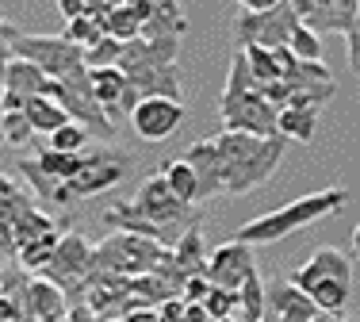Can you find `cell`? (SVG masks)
<instances>
[{
    "instance_id": "1",
    "label": "cell",
    "mask_w": 360,
    "mask_h": 322,
    "mask_svg": "<svg viewBox=\"0 0 360 322\" xmlns=\"http://www.w3.org/2000/svg\"><path fill=\"white\" fill-rule=\"evenodd\" d=\"M215 146L222 154V181H226V192H234V196H245V192L261 188V184L280 169V161L288 154L284 134L257 139V134H242V131H222L215 139Z\"/></svg>"
},
{
    "instance_id": "2",
    "label": "cell",
    "mask_w": 360,
    "mask_h": 322,
    "mask_svg": "<svg viewBox=\"0 0 360 322\" xmlns=\"http://www.w3.org/2000/svg\"><path fill=\"white\" fill-rule=\"evenodd\" d=\"M219 115L226 131H242V134H257V139H272L280 134V112L261 96L253 73H250V58L238 46L230 58V77L219 100Z\"/></svg>"
},
{
    "instance_id": "3",
    "label": "cell",
    "mask_w": 360,
    "mask_h": 322,
    "mask_svg": "<svg viewBox=\"0 0 360 322\" xmlns=\"http://www.w3.org/2000/svg\"><path fill=\"white\" fill-rule=\"evenodd\" d=\"M345 200H349L345 188H322V192H311V196H299V200L284 203V207L269 211V215L253 219V223L238 226V231H234V242H245V245L284 242V238H291L295 231H303L307 223H314V219L341 211V207H345Z\"/></svg>"
},
{
    "instance_id": "4",
    "label": "cell",
    "mask_w": 360,
    "mask_h": 322,
    "mask_svg": "<svg viewBox=\"0 0 360 322\" xmlns=\"http://www.w3.org/2000/svg\"><path fill=\"white\" fill-rule=\"evenodd\" d=\"M131 165H134L131 157L119 154V150H111V146L84 150L81 169H77V176H70V181L62 184L54 207H70V203H77V200H89V196H100V192L115 188V184L131 173Z\"/></svg>"
},
{
    "instance_id": "5",
    "label": "cell",
    "mask_w": 360,
    "mask_h": 322,
    "mask_svg": "<svg viewBox=\"0 0 360 322\" xmlns=\"http://www.w3.org/2000/svg\"><path fill=\"white\" fill-rule=\"evenodd\" d=\"M42 96L58 100V104H62L65 112L73 115V123H81L84 131L92 134V139H100V142H111V139H115V123H111L108 112L100 108L96 92H92L89 70H77V73H70L65 81H50Z\"/></svg>"
},
{
    "instance_id": "6",
    "label": "cell",
    "mask_w": 360,
    "mask_h": 322,
    "mask_svg": "<svg viewBox=\"0 0 360 322\" xmlns=\"http://www.w3.org/2000/svg\"><path fill=\"white\" fill-rule=\"evenodd\" d=\"M169 257V245L134 234H111L104 245H96L92 273H119V276H146Z\"/></svg>"
},
{
    "instance_id": "7",
    "label": "cell",
    "mask_w": 360,
    "mask_h": 322,
    "mask_svg": "<svg viewBox=\"0 0 360 322\" xmlns=\"http://www.w3.org/2000/svg\"><path fill=\"white\" fill-rule=\"evenodd\" d=\"M12 54L35 62L50 81H65L77 70H89V62H84L89 50L70 42L65 35H20L12 46Z\"/></svg>"
},
{
    "instance_id": "8",
    "label": "cell",
    "mask_w": 360,
    "mask_h": 322,
    "mask_svg": "<svg viewBox=\"0 0 360 322\" xmlns=\"http://www.w3.org/2000/svg\"><path fill=\"white\" fill-rule=\"evenodd\" d=\"M299 12L288 4H276L269 12H242L234 23V39L238 46H264V50H280L291 42V31L299 27Z\"/></svg>"
},
{
    "instance_id": "9",
    "label": "cell",
    "mask_w": 360,
    "mask_h": 322,
    "mask_svg": "<svg viewBox=\"0 0 360 322\" xmlns=\"http://www.w3.org/2000/svg\"><path fill=\"white\" fill-rule=\"evenodd\" d=\"M92 257H96V245L84 234H65L58 253L39 269V276H46L50 284H58L65 295H81L84 281L92 276Z\"/></svg>"
},
{
    "instance_id": "10",
    "label": "cell",
    "mask_w": 360,
    "mask_h": 322,
    "mask_svg": "<svg viewBox=\"0 0 360 322\" xmlns=\"http://www.w3.org/2000/svg\"><path fill=\"white\" fill-rule=\"evenodd\" d=\"M184 104L180 100H161V96H146L139 108H134L131 115V127L134 134L146 142H165L173 139V134L180 131V123H184Z\"/></svg>"
},
{
    "instance_id": "11",
    "label": "cell",
    "mask_w": 360,
    "mask_h": 322,
    "mask_svg": "<svg viewBox=\"0 0 360 322\" xmlns=\"http://www.w3.org/2000/svg\"><path fill=\"white\" fill-rule=\"evenodd\" d=\"M253 269H257L253 245H245V242H222L219 250L207 257V281L215 284V288H226V292H238Z\"/></svg>"
},
{
    "instance_id": "12",
    "label": "cell",
    "mask_w": 360,
    "mask_h": 322,
    "mask_svg": "<svg viewBox=\"0 0 360 322\" xmlns=\"http://www.w3.org/2000/svg\"><path fill=\"white\" fill-rule=\"evenodd\" d=\"M134 207L142 211V219H150L153 226H165V231H173V223H180V219L188 215V203H180L173 196V188H169V181L161 173H153L139 188Z\"/></svg>"
},
{
    "instance_id": "13",
    "label": "cell",
    "mask_w": 360,
    "mask_h": 322,
    "mask_svg": "<svg viewBox=\"0 0 360 322\" xmlns=\"http://www.w3.org/2000/svg\"><path fill=\"white\" fill-rule=\"evenodd\" d=\"M322 311L307 292H299L291 281L269 284V303H264V322H314Z\"/></svg>"
},
{
    "instance_id": "14",
    "label": "cell",
    "mask_w": 360,
    "mask_h": 322,
    "mask_svg": "<svg viewBox=\"0 0 360 322\" xmlns=\"http://www.w3.org/2000/svg\"><path fill=\"white\" fill-rule=\"evenodd\" d=\"M322 281H345V284L353 281V261L341 250H333V245H326V250H319L311 261H303V265L295 269V276H291V284L307 295H311Z\"/></svg>"
},
{
    "instance_id": "15",
    "label": "cell",
    "mask_w": 360,
    "mask_h": 322,
    "mask_svg": "<svg viewBox=\"0 0 360 322\" xmlns=\"http://www.w3.org/2000/svg\"><path fill=\"white\" fill-rule=\"evenodd\" d=\"M104 223H108L115 234L153 238V242L169 245V250H173V245L180 242V238H176V231H165V226H153L150 219H142V211L134 207V200H119V203H111V211H104Z\"/></svg>"
},
{
    "instance_id": "16",
    "label": "cell",
    "mask_w": 360,
    "mask_h": 322,
    "mask_svg": "<svg viewBox=\"0 0 360 322\" xmlns=\"http://www.w3.org/2000/svg\"><path fill=\"white\" fill-rule=\"evenodd\" d=\"M184 161L195 169V176H200V203L203 200H215L219 192H226V181H222V154H219L215 139L192 142L188 154H184Z\"/></svg>"
},
{
    "instance_id": "17",
    "label": "cell",
    "mask_w": 360,
    "mask_h": 322,
    "mask_svg": "<svg viewBox=\"0 0 360 322\" xmlns=\"http://www.w3.org/2000/svg\"><path fill=\"white\" fill-rule=\"evenodd\" d=\"M27 318L35 322H65L70 318V295L46 276H31L27 284Z\"/></svg>"
},
{
    "instance_id": "18",
    "label": "cell",
    "mask_w": 360,
    "mask_h": 322,
    "mask_svg": "<svg viewBox=\"0 0 360 322\" xmlns=\"http://www.w3.org/2000/svg\"><path fill=\"white\" fill-rule=\"evenodd\" d=\"M92 77V92H96L100 108L108 112V120H127V92H131V81H127V73L119 70V65H111V70H89Z\"/></svg>"
},
{
    "instance_id": "19",
    "label": "cell",
    "mask_w": 360,
    "mask_h": 322,
    "mask_svg": "<svg viewBox=\"0 0 360 322\" xmlns=\"http://www.w3.org/2000/svg\"><path fill=\"white\" fill-rule=\"evenodd\" d=\"M46 84H50V77L39 70L35 62H27V58H12L8 70H4V89H0V92L20 96V100H35V96L46 92Z\"/></svg>"
},
{
    "instance_id": "20",
    "label": "cell",
    "mask_w": 360,
    "mask_h": 322,
    "mask_svg": "<svg viewBox=\"0 0 360 322\" xmlns=\"http://www.w3.org/2000/svg\"><path fill=\"white\" fill-rule=\"evenodd\" d=\"M173 265L180 269L184 276H207V257H203V226L192 223L180 242L173 245Z\"/></svg>"
},
{
    "instance_id": "21",
    "label": "cell",
    "mask_w": 360,
    "mask_h": 322,
    "mask_svg": "<svg viewBox=\"0 0 360 322\" xmlns=\"http://www.w3.org/2000/svg\"><path fill=\"white\" fill-rule=\"evenodd\" d=\"M158 173L169 181V188H173V196H176L180 203H188V207H192V203H200V176H195V169L188 165L184 157L165 161Z\"/></svg>"
},
{
    "instance_id": "22",
    "label": "cell",
    "mask_w": 360,
    "mask_h": 322,
    "mask_svg": "<svg viewBox=\"0 0 360 322\" xmlns=\"http://www.w3.org/2000/svg\"><path fill=\"white\" fill-rule=\"evenodd\" d=\"M27 120H31V127H35V134H54V131H62L65 123H73V115L65 112L58 100H50V96H35V100H27Z\"/></svg>"
},
{
    "instance_id": "23",
    "label": "cell",
    "mask_w": 360,
    "mask_h": 322,
    "mask_svg": "<svg viewBox=\"0 0 360 322\" xmlns=\"http://www.w3.org/2000/svg\"><path fill=\"white\" fill-rule=\"evenodd\" d=\"M15 169H20V176L31 184V192H35L39 200H46V203H58V192H62V184H65V181H58V176H50L46 169L39 165V157H20V161H15Z\"/></svg>"
},
{
    "instance_id": "24",
    "label": "cell",
    "mask_w": 360,
    "mask_h": 322,
    "mask_svg": "<svg viewBox=\"0 0 360 322\" xmlns=\"http://www.w3.org/2000/svg\"><path fill=\"white\" fill-rule=\"evenodd\" d=\"M314 131H319V108H288L280 112V134L291 142H311Z\"/></svg>"
},
{
    "instance_id": "25",
    "label": "cell",
    "mask_w": 360,
    "mask_h": 322,
    "mask_svg": "<svg viewBox=\"0 0 360 322\" xmlns=\"http://www.w3.org/2000/svg\"><path fill=\"white\" fill-rule=\"evenodd\" d=\"M264 303H269V288L261 284V273L245 276V284L238 288V311H242L245 322H264Z\"/></svg>"
},
{
    "instance_id": "26",
    "label": "cell",
    "mask_w": 360,
    "mask_h": 322,
    "mask_svg": "<svg viewBox=\"0 0 360 322\" xmlns=\"http://www.w3.org/2000/svg\"><path fill=\"white\" fill-rule=\"evenodd\" d=\"M142 27H146V20L134 8H127V4H119V8H111V12L104 15V31L111 39H119L127 46V42H134V39H142Z\"/></svg>"
},
{
    "instance_id": "27",
    "label": "cell",
    "mask_w": 360,
    "mask_h": 322,
    "mask_svg": "<svg viewBox=\"0 0 360 322\" xmlns=\"http://www.w3.org/2000/svg\"><path fill=\"white\" fill-rule=\"evenodd\" d=\"M27 211H35V200H31L8 173H0V219H4V223H15V219H23Z\"/></svg>"
},
{
    "instance_id": "28",
    "label": "cell",
    "mask_w": 360,
    "mask_h": 322,
    "mask_svg": "<svg viewBox=\"0 0 360 322\" xmlns=\"http://www.w3.org/2000/svg\"><path fill=\"white\" fill-rule=\"evenodd\" d=\"M62 238H65L62 231H50V234H42V238H35L31 245H23V250H20V265H23V269H31V273H39V269L58 253Z\"/></svg>"
},
{
    "instance_id": "29",
    "label": "cell",
    "mask_w": 360,
    "mask_h": 322,
    "mask_svg": "<svg viewBox=\"0 0 360 322\" xmlns=\"http://www.w3.org/2000/svg\"><path fill=\"white\" fill-rule=\"evenodd\" d=\"M12 231H15V245L23 250V245H31L35 238H42V234L58 231V226H54V219H50L46 211H39V207H35V211H27L23 219H15Z\"/></svg>"
},
{
    "instance_id": "30",
    "label": "cell",
    "mask_w": 360,
    "mask_h": 322,
    "mask_svg": "<svg viewBox=\"0 0 360 322\" xmlns=\"http://www.w3.org/2000/svg\"><path fill=\"white\" fill-rule=\"evenodd\" d=\"M104 35H108V31H104V15H81V20L65 23V39L77 42V46H84V50H92Z\"/></svg>"
},
{
    "instance_id": "31",
    "label": "cell",
    "mask_w": 360,
    "mask_h": 322,
    "mask_svg": "<svg viewBox=\"0 0 360 322\" xmlns=\"http://www.w3.org/2000/svg\"><path fill=\"white\" fill-rule=\"evenodd\" d=\"M242 50H245V58H250V73H253L257 89H261V84H272V81H284L272 50H264V46H242Z\"/></svg>"
},
{
    "instance_id": "32",
    "label": "cell",
    "mask_w": 360,
    "mask_h": 322,
    "mask_svg": "<svg viewBox=\"0 0 360 322\" xmlns=\"http://www.w3.org/2000/svg\"><path fill=\"white\" fill-rule=\"evenodd\" d=\"M311 300L319 303L322 315H341V311H345V300H349V284L345 281H322L311 292Z\"/></svg>"
},
{
    "instance_id": "33",
    "label": "cell",
    "mask_w": 360,
    "mask_h": 322,
    "mask_svg": "<svg viewBox=\"0 0 360 322\" xmlns=\"http://www.w3.org/2000/svg\"><path fill=\"white\" fill-rule=\"evenodd\" d=\"M84 154H62V150H42L39 154V165L46 169L50 176H58V181H70V176H77V169H81Z\"/></svg>"
},
{
    "instance_id": "34",
    "label": "cell",
    "mask_w": 360,
    "mask_h": 322,
    "mask_svg": "<svg viewBox=\"0 0 360 322\" xmlns=\"http://www.w3.org/2000/svg\"><path fill=\"white\" fill-rule=\"evenodd\" d=\"M291 50H295L299 62H322V39L314 27H307V23H299L295 31H291Z\"/></svg>"
},
{
    "instance_id": "35",
    "label": "cell",
    "mask_w": 360,
    "mask_h": 322,
    "mask_svg": "<svg viewBox=\"0 0 360 322\" xmlns=\"http://www.w3.org/2000/svg\"><path fill=\"white\" fill-rule=\"evenodd\" d=\"M89 142H92V134L81 123H65L62 131L50 134V150H62V154H84Z\"/></svg>"
},
{
    "instance_id": "36",
    "label": "cell",
    "mask_w": 360,
    "mask_h": 322,
    "mask_svg": "<svg viewBox=\"0 0 360 322\" xmlns=\"http://www.w3.org/2000/svg\"><path fill=\"white\" fill-rule=\"evenodd\" d=\"M0 127H4V146H27L35 134L27 112H0Z\"/></svg>"
},
{
    "instance_id": "37",
    "label": "cell",
    "mask_w": 360,
    "mask_h": 322,
    "mask_svg": "<svg viewBox=\"0 0 360 322\" xmlns=\"http://www.w3.org/2000/svg\"><path fill=\"white\" fill-rule=\"evenodd\" d=\"M119 58H123V42L104 35L89 54H84V62H89V70H111V65H119Z\"/></svg>"
},
{
    "instance_id": "38",
    "label": "cell",
    "mask_w": 360,
    "mask_h": 322,
    "mask_svg": "<svg viewBox=\"0 0 360 322\" xmlns=\"http://www.w3.org/2000/svg\"><path fill=\"white\" fill-rule=\"evenodd\" d=\"M203 307H207L211 322H226V318L238 311V292H226V288H211L207 300H203Z\"/></svg>"
},
{
    "instance_id": "39",
    "label": "cell",
    "mask_w": 360,
    "mask_h": 322,
    "mask_svg": "<svg viewBox=\"0 0 360 322\" xmlns=\"http://www.w3.org/2000/svg\"><path fill=\"white\" fill-rule=\"evenodd\" d=\"M211 288H215V284H211L207 276H188V281H184V292H180V295H184L188 303H203Z\"/></svg>"
},
{
    "instance_id": "40",
    "label": "cell",
    "mask_w": 360,
    "mask_h": 322,
    "mask_svg": "<svg viewBox=\"0 0 360 322\" xmlns=\"http://www.w3.org/2000/svg\"><path fill=\"white\" fill-rule=\"evenodd\" d=\"M158 311H161V322H188V300H184V295L165 300Z\"/></svg>"
},
{
    "instance_id": "41",
    "label": "cell",
    "mask_w": 360,
    "mask_h": 322,
    "mask_svg": "<svg viewBox=\"0 0 360 322\" xmlns=\"http://www.w3.org/2000/svg\"><path fill=\"white\" fill-rule=\"evenodd\" d=\"M12 257H20L15 231H12V223H4V219H0V261H12Z\"/></svg>"
},
{
    "instance_id": "42",
    "label": "cell",
    "mask_w": 360,
    "mask_h": 322,
    "mask_svg": "<svg viewBox=\"0 0 360 322\" xmlns=\"http://www.w3.org/2000/svg\"><path fill=\"white\" fill-rule=\"evenodd\" d=\"M58 12L73 23V20H81V15H89V0H58Z\"/></svg>"
},
{
    "instance_id": "43",
    "label": "cell",
    "mask_w": 360,
    "mask_h": 322,
    "mask_svg": "<svg viewBox=\"0 0 360 322\" xmlns=\"http://www.w3.org/2000/svg\"><path fill=\"white\" fill-rule=\"evenodd\" d=\"M345 39H349V70L360 77V27H353Z\"/></svg>"
},
{
    "instance_id": "44",
    "label": "cell",
    "mask_w": 360,
    "mask_h": 322,
    "mask_svg": "<svg viewBox=\"0 0 360 322\" xmlns=\"http://www.w3.org/2000/svg\"><path fill=\"white\" fill-rule=\"evenodd\" d=\"M238 4H242L245 12H269V8L284 4V0H238Z\"/></svg>"
},
{
    "instance_id": "45",
    "label": "cell",
    "mask_w": 360,
    "mask_h": 322,
    "mask_svg": "<svg viewBox=\"0 0 360 322\" xmlns=\"http://www.w3.org/2000/svg\"><path fill=\"white\" fill-rule=\"evenodd\" d=\"M153 12H165V15H184L180 12V0H150Z\"/></svg>"
},
{
    "instance_id": "46",
    "label": "cell",
    "mask_w": 360,
    "mask_h": 322,
    "mask_svg": "<svg viewBox=\"0 0 360 322\" xmlns=\"http://www.w3.org/2000/svg\"><path fill=\"white\" fill-rule=\"evenodd\" d=\"M188 322H211L207 307H203V303H188Z\"/></svg>"
},
{
    "instance_id": "47",
    "label": "cell",
    "mask_w": 360,
    "mask_h": 322,
    "mask_svg": "<svg viewBox=\"0 0 360 322\" xmlns=\"http://www.w3.org/2000/svg\"><path fill=\"white\" fill-rule=\"evenodd\" d=\"M330 4H338V8H349V12H360V0H330Z\"/></svg>"
},
{
    "instance_id": "48",
    "label": "cell",
    "mask_w": 360,
    "mask_h": 322,
    "mask_svg": "<svg viewBox=\"0 0 360 322\" xmlns=\"http://www.w3.org/2000/svg\"><path fill=\"white\" fill-rule=\"evenodd\" d=\"M353 250H356V257H360V223L353 226Z\"/></svg>"
},
{
    "instance_id": "49",
    "label": "cell",
    "mask_w": 360,
    "mask_h": 322,
    "mask_svg": "<svg viewBox=\"0 0 360 322\" xmlns=\"http://www.w3.org/2000/svg\"><path fill=\"white\" fill-rule=\"evenodd\" d=\"M319 322H353V318H341V315H319Z\"/></svg>"
},
{
    "instance_id": "50",
    "label": "cell",
    "mask_w": 360,
    "mask_h": 322,
    "mask_svg": "<svg viewBox=\"0 0 360 322\" xmlns=\"http://www.w3.org/2000/svg\"><path fill=\"white\" fill-rule=\"evenodd\" d=\"M311 4H314V8H326V4H330V0H311Z\"/></svg>"
},
{
    "instance_id": "51",
    "label": "cell",
    "mask_w": 360,
    "mask_h": 322,
    "mask_svg": "<svg viewBox=\"0 0 360 322\" xmlns=\"http://www.w3.org/2000/svg\"><path fill=\"white\" fill-rule=\"evenodd\" d=\"M4 23H8V20H4V12H0V27H4Z\"/></svg>"
},
{
    "instance_id": "52",
    "label": "cell",
    "mask_w": 360,
    "mask_h": 322,
    "mask_svg": "<svg viewBox=\"0 0 360 322\" xmlns=\"http://www.w3.org/2000/svg\"><path fill=\"white\" fill-rule=\"evenodd\" d=\"M0 146H4V131H0Z\"/></svg>"
},
{
    "instance_id": "53",
    "label": "cell",
    "mask_w": 360,
    "mask_h": 322,
    "mask_svg": "<svg viewBox=\"0 0 360 322\" xmlns=\"http://www.w3.org/2000/svg\"><path fill=\"white\" fill-rule=\"evenodd\" d=\"M108 322H123V318H108Z\"/></svg>"
},
{
    "instance_id": "54",
    "label": "cell",
    "mask_w": 360,
    "mask_h": 322,
    "mask_svg": "<svg viewBox=\"0 0 360 322\" xmlns=\"http://www.w3.org/2000/svg\"><path fill=\"white\" fill-rule=\"evenodd\" d=\"M0 131H4V127H0Z\"/></svg>"
},
{
    "instance_id": "55",
    "label": "cell",
    "mask_w": 360,
    "mask_h": 322,
    "mask_svg": "<svg viewBox=\"0 0 360 322\" xmlns=\"http://www.w3.org/2000/svg\"><path fill=\"white\" fill-rule=\"evenodd\" d=\"M226 322H230V318H226Z\"/></svg>"
}]
</instances>
